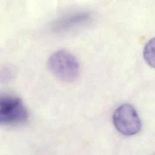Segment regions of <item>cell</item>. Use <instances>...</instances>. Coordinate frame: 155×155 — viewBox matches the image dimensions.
Here are the masks:
<instances>
[{
	"label": "cell",
	"instance_id": "3957f363",
	"mask_svg": "<svg viewBox=\"0 0 155 155\" xmlns=\"http://www.w3.org/2000/svg\"><path fill=\"white\" fill-rule=\"evenodd\" d=\"M113 121L115 128L125 136H133L141 130L142 124L134 107L128 104L119 106L114 112Z\"/></svg>",
	"mask_w": 155,
	"mask_h": 155
},
{
	"label": "cell",
	"instance_id": "277c9868",
	"mask_svg": "<svg viewBox=\"0 0 155 155\" xmlns=\"http://www.w3.org/2000/svg\"><path fill=\"white\" fill-rule=\"evenodd\" d=\"M154 39H151L147 44L143 51V57L145 61L150 66L154 67Z\"/></svg>",
	"mask_w": 155,
	"mask_h": 155
},
{
	"label": "cell",
	"instance_id": "6da1fadb",
	"mask_svg": "<svg viewBox=\"0 0 155 155\" xmlns=\"http://www.w3.org/2000/svg\"><path fill=\"white\" fill-rule=\"evenodd\" d=\"M48 67L54 76L67 83L75 81L80 73L78 60L71 53L64 50H58L50 56Z\"/></svg>",
	"mask_w": 155,
	"mask_h": 155
},
{
	"label": "cell",
	"instance_id": "7a4b0ae2",
	"mask_svg": "<svg viewBox=\"0 0 155 155\" xmlns=\"http://www.w3.org/2000/svg\"><path fill=\"white\" fill-rule=\"evenodd\" d=\"M28 111L21 99L10 95H0V124L16 125L25 122Z\"/></svg>",
	"mask_w": 155,
	"mask_h": 155
}]
</instances>
